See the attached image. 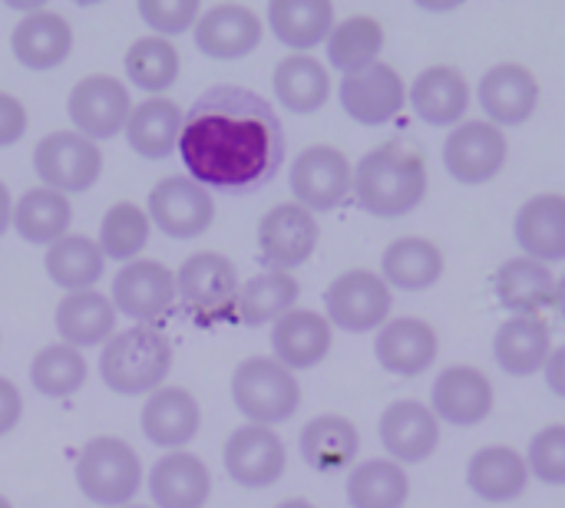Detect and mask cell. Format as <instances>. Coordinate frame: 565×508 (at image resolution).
<instances>
[{
	"instance_id": "50",
	"label": "cell",
	"mask_w": 565,
	"mask_h": 508,
	"mask_svg": "<svg viewBox=\"0 0 565 508\" xmlns=\"http://www.w3.org/2000/svg\"><path fill=\"white\" fill-rule=\"evenodd\" d=\"M13 225V202H10V188L0 182V235Z\"/></svg>"
},
{
	"instance_id": "30",
	"label": "cell",
	"mask_w": 565,
	"mask_h": 508,
	"mask_svg": "<svg viewBox=\"0 0 565 508\" xmlns=\"http://www.w3.org/2000/svg\"><path fill=\"white\" fill-rule=\"evenodd\" d=\"M53 324H56V334L63 337V344L83 354L86 347H99L113 337L116 307L99 291H76L56 304Z\"/></svg>"
},
{
	"instance_id": "33",
	"label": "cell",
	"mask_w": 565,
	"mask_h": 508,
	"mask_svg": "<svg viewBox=\"0 0 565 508\" xmlns=\"http://www.w3.org/2000/svg\"><path fill=\"white\" fill-rule=\"evenodd\" d=\"M185 112L162 96H152L139 106H132V116L126 122V142L139 159L159 162L169 159L179 149V132H182Z\"/></svg>"
},
{
	"instance_id": "27",
	"label": "cell",
	"mask_w": 565,
	"mask_h": 508,
	"mask_svg": "<svg viewBox=\"0 0 565 508\" xmlns=\"http://www.w3.org/2000/svg\"><path fill=\"white\" fill-rule=\"evenodd\" d=\"M271 350L281 367L311 370L331 354V324L318 311H291L271 324Z\"/></svg>"
},
{
	"instance_id": "25",
	"label": "cell",
	"mask_w": 565,
	"mask_h": 508,
	"mask_svg": "<svg viewBox=\"0 0 565 508\" xmlns=\"http://www.w3.org/2000/svg\"><path fill=\"white\" fill-rule=\"evenodd\" d=\"M149 496L159 508H205L212 496V473L185 450L166 453L149 469Z\"/></svg>"
},
{
	"instance_id": "24",
	"label": "cell",
	"mask_w": 565,
	"mask_h": 508,
	"mask_svg": "<svg viewBox=\"0 0 565 508\" xmlns=\"http://www.w3.org/2000/svg\"><path fill=\"white\" fill-rule=\"evenodd\" d=\"M411 109L427 126H460L470 109L467 76L450 63L427 66L411 83Z\"/></svg>"
},
{
	"instance_id": "9",
	"label": "cell",
	"mask_w": 565,
	"mask_h": 508,
	"mask_svg": "<svg viewBox=\"0 0 565 508\" xmlns=\"http://www.w3.org/2000/svg\"><path fill=\"white\" fill-rule=\"evenodd\" d=\"M510 145L503 129L487 119H463L444 139V169L460 185H483L507 165Z\"/></svg>"
},
{
	"instance_id": "40",
	"label": "cell",
	"mask_w": 565,
	"mask_h": 508,
	"mask_svg": "<svg viewBox=\"0 0 565 508\" xmlns=\"http://www.w3.org/2000/svg\"><path fill=\"white\" fill-rule=\"evenodd\" d=\"M351 508H404L411 499V479L394 460H367L348 476Z\"/></svg>"
},
{
	"instance_id": "46",
	"label": "cell",
	"mask_w": 565,
	"mask_h": 508,
	"mask_svg": "<svg viewBox=\"0 0 565 508\" xmlns=\"http://www.w3.org/2000/svg\"><path fill=\"white\" fill-rule=\"evenodd\" d=\"M139 17L152 30V36H179L202 17L199 0H139Z\"/></svg>"
},
{
	"instance_id": "37",
	"label": "cell",
	"mask_w": 565,
	"mask_h": 508,
	"mask_svg": "<svg viewBox=\"0 0 565 508\" xmlns=\"http://www.w3.org/2000/svg\"><path fill=\"white\" fill-rule=\"evenodd\" d=\"M73 221V208L70 198L53 192V188H30L20 195V202L13 205V228L26 245H56L60 238H66Z\"/></svg>"
},
{
	"instance_id": "44",
	"label": "cell",
	"mask_w": 565,
	"mask_h": 508,
	"mask_svg": "<svg viewBox=\"0 0 565 508\" xmlns=\"http://www.w3.org/2000/svg\"><path fill=\"white\" fill-rule=\"evenodd\" d=\"M30 383L40 397H50V400L73 397L86 383V360L79 350L66 344H50L33 357Z\"/></svg>"
},
{
	"instance_id": "31",
	"label": "cell",
	"mask_w": 565,
	"mask_h": 508,
	"mask_svg": "<svg viewBox=\"0 0 565 508\" xmlns=\"http://www.w3.org/2000/svg\"><path fill=\"white\" fill-rule=\"evenodd\" d=\"M493 291L500 298V307H507L513 317H523V314L540 317V311L556 304V278L546 264L533 258L503 261L493 278Z\"/></svg>"
},
{
	"instance_id": "4",
	"label": "cell",
	"mask_w": 565,
	"mask_h": 508,
	"mask_svg": "<svg viewBox=\"0 0 565 508\" xmlns=\"http://www.w3.org/2000/svg\"><path fill=\"white\" fill-rule=\"evenodd\" d=\"M238 271L218 251H199L175 274V298L199 327L238 321Z\"/></svg>"
},
{
	"instance_id": "54",
	"label": "cell",
	"mask_w": 565,
	"mask_h": 508,
	"mask_svg": "<svg viewBox=\"0 0 565 508\" xmlns=\"http://www.w3.org/2000/svg\"><path fill=\"white\" fill-rule=\"evenodd\" d=\"M132 508H142V506H132Z\"/></svg>"
},
{
	"instance_id": "38",
	"label": "cell",
	"mask_w": 565,
	"mask_h": 508,
	"mask_svg": "<svg viewBox=\"0 0 565 508\" xmlns=\"http://www.w3.org/2000/svg\"><path fill=\"white\" fill-rule=\"evenodd\" d=\"M43 268H46V278L56 288H63L66 294H76V291H93V284L106 271V258H103V251H99V245L93 238L66 235V238H60L56 245L46 248Z\"/></svg>"
},
{
	"instance_id": "47",
	"label": "cell",
	"mask_w": 565,
	"mask_h": 508,
	"mask_svg": "<svg viewBox=\"0 0 565 508\" xmlns=\"http://www.w3.org/2000/svg\"><path fill=\"white\" fill-rule=\"evenodd\" d=\"M26 126H30V119H26L23 102L10 93H0V149L17 145L23 139Z\"/></svg>"
},
{
	"instance_id": "13",
	"label": "cell",
	"mask_w": 565,
	"mask_h": 508,
	"mask_svg": "<svg viewBox=\"0 0 565 508\" xmlns=\"http://www.w3.org/2000/svg\"><path fill=\"white\" fill-rule=\"evenodd\" d=\"M318 235V218L298 202H285L258 221V255L268 271H291L315 255Z\"/></svg>"
},
{
	"instance_id": "17",
	"label": "cell",
	"mask_w": 565,
	"mask_h": 508,
	"mask_svg": "<svg viewBox=\"0 0 565 508\" xmlns=\"http://www.w3.org/2000/svg\"><path fill=\"white\" fill-rule=\"evenodd\" d=\"M225 473L242 489H268L275 486L288 469L285 443L268 426H242L225 443Z\"/></svg>"
},
{
	"instance_id": "45",
	"label": "cell",
	"mask_w": 565,
	"mask_h": 508,
	"mask_svg": "<svg viewBox=\"0 0 565 508\" xmlns=\"http://www.w3.org/2000/svg\"><path fill=\"white\" fill-rule=\"evenodd\" d=\"M526 466L543 486H565V423H553L530 440Z\"/></svg>"
},
{
	"instance_id": "26",
	"label": "cell",
	"mask_w": 565,
	"mask_h": 508,
	"mask_svg": "<svg viewBox=\"0 0 565 508\" xmlns=\"http://www.w3.org/2000/svg\"><path fill=\"white\" fill-rule=\"evenodd\" d=\"M467 486L477 499L490 506H507L520 499L530 486L526 456L510 446H483L467 463Z\"/></svg>"
},
{
	"instance_id": "10",
	"label": "cell",
	"mask_w": 565,
	"mask_h": 508,
	"mask_svg": "<svg viewBox=\"0 0 565 508\" xmlns=\"http://www.w3.org/2000/svg\"><path fill=\"white\" fill-rule=\"evenodd\" d=\"M66 112L73 122V132L86 136L89 142L113 139L126 129L132 116V96L129 86H122L116 76H86L70 89Z\"/></svg>"
},
{
	"instance_id": "1",
	"label": "cell",
	"mask_w": 565,
	"mask_h": 508,
	"mask_svg": "<svg viewBox=\"0 0 565 508\" xmlns=\"http://www.w3.org/2000/svg\"><path fill=\"white\" fill-rule=\"evenodd\" d=\"M179 155L202 188L252 195L285 165V126L265 96L222 83L189 106Z\"/></svg>"
},
{
	"instance_id": "35",
	"label": "cell",
	"mask_w": 565,
	"mask_h": 508,
	"mask_svg": "<svg viewBox=\"0 0 565 508\" xmlns=\"http://www.w3.org/2000/svg\"><path fill=\"white\" fill-rule=\"evenodd\" d=\"M381 278L397 291H427L444 278V255L427 238H397L381 255Z\"/></svg>"
},
{
	"instance_id": "8",
	"label": "cell",
	"mask_w": 565,
	"mask_h": 508,
	"mask_svg": "<svg viewBox=\"0 0 565 508\" xmlns=\"http://www.w3.org/2000/svg\"><path fill=\"white\" fill-rule=\"evenodd\" d=\"M391 307H394V298H391L387 281L364 268L338 274L331 281V288L324 291L328 324L341 327L348 334L381 331L391 317Z\"/></svg>"
},
{
	"instance_id": "18",
	"label": "cell",
	"mask_w": 565,
	"mask_h": 508,
	"mask_svg": "<svg viewBox=\"0 0 565 508\" xmlns=\"http://www.w3.org/2000/svg\"><path fill=\"white\" fill-rule=\"evenodd\" d=\"M109 301L129 321L152 324L175 301V274L162 261H129L116 271Z\"/></svg>"
},
{
	"instance_id": "12",
	"label": "cell",
	"mask_w": 565,
	"mask_h": 508,
	"mask_svg": "<svg viewBox=\"0 0 565 508\" xmlns=\"http://www.w3.org/2000/svg\"><path fill=\"white\" fill-rule=\"evenodd\" d=\"M354 165L334 145H308L291 162V195L301 208L331 212L351 195Z\"/></svg>"
},
{
	"instance_id": "29",
	"label": "cell",
	"mask_w": 565,
	"mask_h": 508,
	"mask_svg": "<svg viewBox=\"0 0 565 508\" xmlns=\"http://www.w3.org/2000/svg\"><path fill=\"white\" fill-rule=\"evenodd\" d=\"M553 354L550 324L536 314L510 317L493 337L497 367L510 377H536Z\"/></svg>"
},
{
	"instance_id": "42",
	"label": "cell",
	"mask_w": 565,
	"mask_h": 508,
	"mask_svg": "<svg viewBox=\"0 0 565 508\" xmlns=\"http://www.w3.org/2000/svg\"><path fill=\"white\" fill-rule=\"evenodd\" d=\"M122 66H126V76H129V83L136 89L162 96L169 86H175L182 60H179V50L169 40H162V36H139L126 50Z\"/></svg>"
},
{
	"instance_id": "32",
	"label": "cell",
	"mask_w": 565,
	"mask_h": 508,
	"mask_svg": "<svg viewBox=\"0 0 565 508\" xmlns=\"http://www.w3.org/2000/svg\"><path fill=\"white\" fill-rule=\"evenodd\" d=\"M268 26L278 43L295 53H308L318 43H328L334 30V3L331 0H271Z\"/></svg>"
},
{
	"instance_id": "23",
	"label": "cell",
	"mask_w": 565,
	"mask_h": 508,
	"mask_svg": "<svg viewBox=\"0 0 565 508\" xmlns=\"http://www.w3.org/2000/svg\"><path fill=\"white\" fill-rule=\"evenodd\" d=\"M513 238L523 248V258L540 264L565 261V195L543 192L523 202L513 221Z\"/></svg>"
},
{
	"instance_id": "14",
	"label": "cell",
	"mask_w": 565,
	"mask_h": 508,
	"mask_svg": "<svg viewBox=\"0 0 565 508\" xmlns=\"http://www.w3.org/2000/svg\"><path fill=\"white\" fill-rule=\"evenodd\" d=\"M338 99L341 109L361 122V126H384L391 122L404 102H407V83L401 79V73L391 63H374L361 73H351L341 79L338 86Z\"/></svg>"
},
{
	"instance_id": "43",
	"label": "cell",
	"mask_w": 565,
	"mask_h": 508,
	"mask_svg": "<svg viewBox=\"0 0 565 508\" xmlns=\"http://www.w3.org/2000/svg\"><path fill=\"white\" fill-rule=\"evenodd\" d=\"M149 231H152V221L149 215L132 205V202H116L103 221H99V251L106 261H136V255L149 245Z\"/></svg>"
},
{
	"instance_id": "52",
	"label": "cell",
	"mask_w": 565,
	"mask_h": 508,
	"mask_svg": "<svg viewBox=\"0 0 565 508\" xmlns=\"http://www.w3.org/2000/svg\"><path fill=\"white\" fill-rule=\"evenodd\" d=\"M275 508H315L308 499H285L281 506H275Z\"/></svg>"
},
{
	"instance_id": "53",
	"label": "cell",
	"mask_w": 565,
	"mask_h": 508,
	"mask_svg": "<svg viewBox=\"0 0 565 508\" xmlns=\"http://www.w3.org/2000/svg\"><path fill=\"white\" fill-rule=\"evenodd\" d=\"M0 508H13V506H10V499H3V496H0Z\"/></svg>"
},
{
	"instance_id": "19",
	"label": "cell",
	"mask_w": 565,
	"mask_h": 508,
	"mask_svg": "<svg viewBox=\"0 0 565 508\" xmlns=\"http://www.w3.org/2000/svg\"><path fill=\"white\" fill-rule=\"evenodd\" d=\"M480 109L487 112V122L500 126H523L540 109V83L536 76L520 63H497L483 73L480 86Z\"/></svg>"
},
{
	"instance_id": "7",
	"label": "cell",
	"mask_w": 565,
	"mask_h": 508,
	"mask_svg": "<svg viewBox=\"0 0 565 508\" xmlns=\"http://www.w3.org/2000/svg\"><path fill=\"white\" fill-rule=\"evenodd\" d=\"M33 172L43 188L60 195H83L103 175V152L79 132H50L33 149Z\"/></svg>"
},
{
	"instance_id": "16",
	"label": "cell",
	"mask_w": 565,
	"mask_h": 508,
	"mask_svg": "<svg viewBox=\"0 0 565 508\" xmlns=\"http://www.w3.org/2000/svg\"><path fill=\"white\" fill-rule=\"evenodd\" d=\"M377 436L384 453L397 466H417L427 463L440 446V420L427 403L417 400H397L381 413Z\"/></svg>"
},
{
	"instance_id": "21",
	"label": "cell",
	"mask_w": 565,
	"mask_h": 508,
	"mask_svg": "<svg viewBox=\"0 0 565 508\" xmlns=\"http://www.w3.org/2000/svg\"><path fill=\"white\" fill-rule=\"evenodd\" d=\"M440 354V337L437 331L420 321V317H397V321H387L381 331H377V341H374V357L377 364L394 374V377H420L434 367Z\"/></svg>"
},
{
	"instance_id": "22",
	"label": "cell",
	"mask_w": 565,
	"mask_h": 508,
	"mask_svg": "<svg viewBox=\"0 0 565 508\" xmlns=\"http://www.w3.org/2000/svg\"><path fill=\"white\" fill-rule=\"evenodd\" d=\"M139 426H142V433H146V440L152 446L179 453L182 446H189L199 436L202 410H199V403H195V397L189 390H182V387H159L142 403Z\"/></svg>"
},
{
	"instance_id": "49",
	"label": "cell",
	"mask_w": 565,
	"mask_h": 508,
	"mask_svg": "<svg viewBox=\"0 0 565 508\" xmlns=\"http://www.w3.org/2000/svg\"><path fill=\"white\" fill-rule=\"evenodd\" d=\"M543 377H546L550 393L565 400V347L550 354V360H546V367H543Z\"/></svg>"
},
{
	"instance_id": "5",
	"label": "cell",
	"mask_w": 565,
	"mask_h": 508,
	"mask_svg": "<svg viewBox=\"0 0 565 508\" xmlns=\"http://www.w3.org/2000/svg\"><path fill=\"white\" fill-rule=\"evenodd\" d=\"M232 403L252 426H278L301 407L298 377L275 357H248L232 374Z\"/></svg>"
},
{
	"instance_id": "39",
	"label": "cell",
	"mask_w": 565,
	"mask_h": 508,
	"mask_svg": "<svg viewBox=\"0 0 565 508\" xmlns=\"http://www.w3.org/2000/svg\"><path fill=\"white\" fill-rule=\"evenodd\" d=\"M301 294V284L288 274V271H265L255 274L252 281L242 284L238 291V321L245 327H262V324H275L285 314L295 311Z\"/></svg>"
},
{
	"instance_id": "48",
	"label": "cell",
	"mask_w": 565,
	"mask_h": 508,
	"mask_svg": "<svg viewBox=\"0 0 565 508\" xmlns=\"http://www.w3.org/2000/svg\"><path fill=\"white\" fill-rule=\"evenodd\" d=\"M20 417H23V397L7 377H0V436L13 433Z\"/></svg>"
},
{
	"instance_id": "51",
	"label": "cell",
	"mask_w": 565,
	"mask_h": 508,
	"mask_svg": "<svg viewBox=\"0 0 565 508\" xmlns=\"http://www.w3.org/2000/svg\"><path fill=\"white\" fill-rule=\"evenodd\" d=\"M556 311L563 314V321H565V274L556 281Z\"/></svg>"
},
{
	"instance_id": "11",
	"label": "cell",
	"mask_w": 565,
	"mask_h": 508,
	"mask_svg": "<svg viewBox=\"0 0 565 508\" xmlns=\"http://www.w3.org/2000/svg\"><path fill=\"white\" fill-rule=\"evenodd\" d=\"M146 215L166 238L189 241L212 228L215 202H212V192L192 182L189 175H169L152 185Z\"/></svg>"
},
{
	"instance_id": "28",
	"label": "cell",
	"mask_w": 565,
	"mask_h": 508,
	"mask_svg": "<svg viewBox=\"0 0 565 508\" xmlns=\"http://www.w3.org/2000/svg\"><path fill=\"white\" fill-rule=\"evenodd\" d=\"M10 50H13L17 63L26 69H36V73L56 69L60 63H66L70 50H73V30L60 13L36 10V13H26L13 26Z\"/></svg>"
},
{
	"instance_id": "20",
	"label": "cell",
	"mask_w": 565,
	"mask_h": 508,
	"mask_svg": "<svg viewBox=\"0 0 565 508\" xmlns=\"http://www.w3.org/2000/svg\"><path fill=\"white\" fill-rule=\"evenodd\" d=\"M262 17L248 7L238 3H218L212 10H205L195 23V46L209 56V60H245L248 53L258 50L262 43Z\"/></svg>"
},
{
	"instance_id": "41",
	"label": "cell",
	"mask_w": 565,
	"mask_h": 508,
	"mask_svg": "<svg viewBox=\"0 0 565 508\" xmlns=\"http://www.w3.org/2000/svg\"><path fill=\"white\" fill-rule=\"evenodd\" d=\"M384 50V26L374 17H348L328 36V60L338 73L351 76L377 63Z\"/></svg>"
},
{
	"instance_id": "3",
	"label": "cell",
	"mask_w": 565,
	"mask_h": 508,
	"mask_svg": "<svg viewBox=\"0 0 565 508\" xmlns=\"http://www.w3.org/2000/svg\"><path fill=\"white\" fill-rule=\"evenodd\" d=\"M172 370V344L159 327L136 324L106 341L99 354V377L119 397L156 393Z\"/></svg>"
},
{
	"instance_id": "6",
	"label": "cell",
	"mask_w": 565,
	"mask_h": 508,
	"mask_svg": "<svg viewBox=\"0 0 565 508\" xmlns=\"http://www.w3.org/2000/svg\"><path fill=\"white\" fill-rule=\"evenodd\" d=\"M76 486L93 506H129L142 486V463L126 440L96 436L76 456Z\"/></svg>"
},
{
	"instance_id": "15",
	"label": "cell",
	"mask_w": 565,
	"mask_h": 508,
	"mask_svg": "<svg viewBox=\"0 0 565 508\" xmlns=\"http://www.w3.org/2000/svg\"><path fill=\"white\" fill-rule=\"evenodd\" d=\"M430 410L447 426L473 430L493 413V383L477 367H447L430 387Z\"/></svg>"
},
{
	"instance_id": "34",
	"label": "cell",
	"mask_w": 565,
	"mask_h": 508,
	"mask_svg": "<svg viewBox=\"0 0 565 508\" xmlns=\"http://www.w3.org/2000/svg\"><path fill=\"white\" fill-rule=\"evenodd\" d=\"M271 86H275V96L278 102L295 112V116H311L318 112L328 96H331V76H328V66L308 53H291L285 56L275 73H271Z\"/></svg>"
},
{
	"instance_id": "2",
	"label": "cell",
	"mask_w": 565,
	"mask_h": 508,
	"mask_svg": "<svg viewBox=\"0 0 565 508\" xmlns=\"http://www.w3.org/2000/svg\"><path fill=\"white\" fill-rule=\"evenodd\" d=\"M351 192L367 215L404 218L427 195V162L411 142L391 139L354 165Z\"/></svg>"
},
{
	"instance_id": "36",
	"label": "cell",
	"mask_w": 565,
	"mask_h": 508,
	"mask_svg": "<svg viewBox=\"0 0 565 508\" xmlns=\"http://www.w3.org/2000/svg\"><path fill=\"white\" fill-rule=\"evenodd\" d=\"M298 446H301L305 463L315 473H341L358 460L361 436L351 420H344L338 413H324V417H315L301 430Z\"/></svg>"
}]
</instances>
